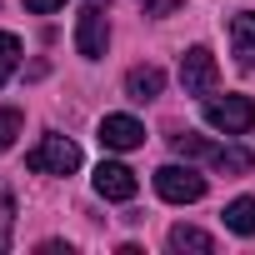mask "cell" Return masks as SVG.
Wrapping results in <instances>:
<instances>
[{"instance_id": "obj_1", "label": "cell", "mask_w": 255, "mask_h": 255, "mask_svg": "<svg viewBox=\"0 0 255 255\" xmlns=\"http://www.w3.org/2000/svg\"><path fill=\"white\" fill-rule=\"evenodd\" d=\"M205 125L220 135H245L255 125V100L250 95H210L205 100Z\"/></svg>"}, {"instance_id": "obj_2", "label": "cell", "mask_w": 255, "mask_h": 255, "mask_svg": "<svg viewBox=\"0 0 255 255\" xmlns=\"http://www.w3.org/2000/svg\"><path fill=\"white\" fill-rule=\"evenodd\" d=\"M25 165H30L35 175H70V170H80V145L65 140V135H45V140L25 155Z\"/></svg>"}, {"instance_id": "obj_3", "label": "cell", "mask_w": 255, "mask_h": 255, "mask_svg": "<svg viewBox=\"0 0 255 255\" xmlns=\"http://www.w3.org/2000/svg\"><path fill=\"white\" fill-rule=\"evenodd\" d=\"M180 85H185V95H215V85H220V65H215V55L205 50V45H190L185 55H180Z\"/></svg>"}, {"instance_id": "obj_4", "label": "cell", "mask_w": 255, "mask_h": 255, "mask_svg": "<svg viewBox=\"0 0 255 255\" xmlns=\"http://www.w3.org/2000/svg\"><path fill=\"white\" fill-rule=\"evenodd\" d=\"M155 195L170 205H195L205 195V175H195L190 165H160L155 170Z\"/></svg>"}, {"instance_id": "obj_5", "label": "cell", "mask_w": 255, "mask_h": 255, "mask_svg": "<svg viewBox=\"0 0 255 255\" xmlns=\"http://www.w3.org/2000/svg\"><path fill=\"white\" fill-rule=\"evenodd\" d=\"M105 5H95V0H85V10H80V20H75V50L85 55V60H100L105 55V45H110V25H105V15H100Z\"/></svg>"}, {"instance_id": "obj_6", "label": "cell", "mask_w": 255, "mask_h": 255, "mask_svg": "<svg viewBox=\"0 0 255 255\" xmlns=\"http://www.w3.org/2000/svg\"><path fill=\"white\" fill-rule=\"evenodd\" d=\"M135 190H140V180H135L130 165H120V160H100L95 165V195H105V200H135Z\"/></svg>"}, {"instance_id": "obj_7", "label": "cell", "mask_w": 255, "mask_h": 255, "mask_svg": "<svg viewBox=\"0 0 255 255\" xmlns=\"http://www.w3.org/2000/svg\"><path fill=\"white\" fill-rule=\"evenodd\" d=\"M100 145L105 150H135V145H145V125L135 115H105L100 120Z\"/></svg>"}, {"instance_id": "obj_8", "label": "cell", "mask_w": 255, "mask_h": 255, "mask_svg": "<svg viewBox=\"0 0 255 255\" xmlns=\"http://www.w3.org/2000/svg\"><path fill=\"white\" fill-rule=\"evenodd\" d=\"M160 90H165V70L160 65H135L130 75H125V95H130L135 105H150Z\"/></svg>"}, {"instance_id": "obj_9", "label": "cell", "mask_w": 255, "mask_h": 255, "mask_svg": "<svg viewBox=\"0 0 255 255\" xmlns=\"http://www.w3.org/2000/svg\"><path fill=\"white\" fill-rule=\"evenodd\" d=\"M230 50L240 55V65H245V70H255V10L230 15Z\"/></svg>"}, {"instance_id": "obj_10", "label": "cell", "mask_w": 255, "mask_h": 255, "mask_svg": "<svg viewBox=\"0 0 255 255\" xmlns=\"http://www.w3.org/2000/svg\"><path fill=\"white\" fill-rule=\"evenodd\" d=\"M225 230L235 235H255V195H240L225 205Z\"/></svg>"}, {"instance_id": "obj_11", "label": "cell", "mask_w": 255, "mask_h": 255, "mask_svg": "<svg viewBox=\"0 0 255 255\" xmlns=\"http://www.w3.org/2000/svg\"><path fill=\"white\" fill-rule=\"evenodd\" d=\"M210 165H215V170H225V175H245V170L255 165V155H250L245 145H220Z\"/></svg>"}, {"instance_id": "obj_12", "label": "cell", "mask_w": 255, "mask_h": 255, "mask_svg": "<svg viewBox=\"0 0 255 255\" xmlns=\"http://www.w3.org/2000/svg\"><path fill=\"white\" fill-rule=\"evenodd\" d=\"M170 250H200V255H210L215 240H210L205 230H195V225H175V230H170Z\"/></svg>"}, {"instance_id": "obj_13", "label": "cell", "mask_w": 255, "mask_h": 255, "mask_svg": "<svg viewBox=\"0 0 255 255\" xmlns=\"http://www.w3.org/2000/svg\"><path fill=\"white\" fill-rule=\"evenodd\" d=\"M10 235H15V195H10L5 180H0V255L10 250Z\"/></svg>"}, {"instance_id": "obj_14", "label": "cell", "mask_w": 255, "mask_h": 255, "mask_svg": "<svg viewBox=\"0 0 255 255\" xmlns=\"http://www.w3.org/2000/svg\"><path fill=\"white\" fill-rule=\"evenodd\" d=\"M20 130H25V115H20L15 105H0V155L15 145V135H20Z\"/></svg>"}, {"instance_id": "obj_15", "label": "cell", "mask_w": 255, "mask_h": 255, "mask_svg": "<svg viewBox=\"0 0 255 255\" xmlns=\"http://www.w3.org/2000/svg\"><path fill=\"white\" fill-rule=\"evenodd\" d=\"M15 65H20V35L0 30V85H5V80L15 75Z\"/></svg>"}, {"instance_id": "obj_16", "label": "cell", "mask_w": 255, "mask_h": 255, "mask_svg": "<svg viewBox=\"0 0 255 255\" xmlns=\"http://www.w3.org/2000/svg\"><path fill=\"white\" fill-rule=\"evenodd\" d=\"M185 0H145V15H175Z\"/></svg>"}, {"instance_id": "obj_17", "label": "cell", "mask_w": 255, "mask_h": 255, "mask_svg": "<svg viewBox=\"0 0 255 255\" xmlns=\"http://www.w3.org/2000/svg\"><path fill=\"white\" fill-rule=\"evenodd\" d=\"M65 5V0H25V10H35V15H55Z\"/></svg>"}]
</instances>
